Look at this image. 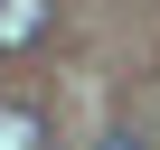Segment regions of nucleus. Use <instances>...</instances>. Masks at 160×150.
Returning a JSON list of instances; mask_svg holds the SVG:
<instances>
[{"mask_svg":"<svg viewBox=\"0 0 160 150\" xmlns=\"http://www.w3.org/2000/svg\"><path fill=\"white\" fill-rule=\"evenodd\" d=\"M0 150H47V122L28 103H0Z\"/></svg>","mask_w":160,"mask_h":150,"instance_id":"f03ea898","label":"nucleus"},{"mask_svg":"<svg viewBox=\"0 0 160 150\" xmlns=\"http://www.w3.org/2000/svg\"><path fill=\"white\" fill-rule=\"evenodd\" d=\"M94 150H141V131H122V122H113V131H104Z\"/></svg>","mask_w":160,"mask_h":150,"instance_id":"7ed1b4c3","label":"nucleus"},{"mask_svg":"<svg viewBox=\"0 0 160 150\" xmlns=\"http://www.w3.org/2000/svg\"><path fill=\"white\" fill-rule=\"evenodd\" d=\"M47 28V0H0V47H28Z\"/></svg>","mask_w":160,"mask_h":150,"instance_id":"f257e3e1","label":"nucleus"}]
</instances>
